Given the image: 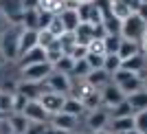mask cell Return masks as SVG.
<instances>
[{
    "mask_svg": "<svg viewBox=\"0 0 147 134\" xmlns=\"http://www.w3.org/2000/svg\"><path fill=\"white\" fill-rule=\"evenodd\" d=\"M20 33L22 26L20 24H9L2 35H0V55L9 62H18V53H20Z\"/></svg>",
    "mask_w": 147,
    "mask_h": 134,
    "instance_id": "1",
    "label": "cell"
},
{
    "mask_svg": "<svg viewBox=\"0 0 147 134\" xmlns=\"http://www.w3.org/2000/svg\"><path fill=\"white\" fill-rule=\"evenodd\" d=\"M145 31H147V22L138 16V13H134V11H132L127 18L121 22V37L132 40V42H136V44L143 42Z\"/></svg>",
    "mask_w": 147,
    "mask_h": 134,
    "instance_id": "2",
    "label": "cell"
},
{
    "mask_svg": "<svg viewBox=\"0 0 147 134\" xmlns=\"http://www.w3.org/2000/svg\"><path fill=\"white\" fill-rule=\"evenodd\" d=\"M112 84L127 97V95H132V92H136V90L143 88V77L138 73H129V70L119 68L117 73H112Z\"/></svg>",
    "mask_w": 147,
    "mask_h": 134,
    "instance_id": "3",
    "label": "cell"
},
{
    "mask_svg": "<svg viewBox=\"0 0 147 134\" xmlns=\"http://www.w3.org/2000/svg\"><path fill=\"white\" fill-rule=\"evenodd\" d=\"M26 9V0H0V13L9 24H20Z\"/></svg>",
    "mask_w": 147,
    "mask_h": 134,
    "instance_id": "4",
    "label": "cell"
},
{
    "mask_svg": "<svg viewBox=\"0 0 147 134\" xmlns=\"http://www.w3.org/2000/svg\"><path fill=\"white\" fill-rule=\"evenodd\" d=\"M51 73H53V64H49V62H40V64H33V66H24L22 68V81L42 84Z\"/></svg>",
    "mask_w": 147,
    "mask_h": 134,
    "instance_id": "5",
    "label": "cell"
},
{
    "mask_svg": "<svg viewBox=\"0 0 147 134\" xmlns=\"http://www.w3.org/2000/svg\"><path fill=\"white\" fill-rule=\"evenodd\" d=\"M44 88L51 92H59V95H68L70 92V88H73V84H70V77L64 73H57V70H53V73L46 77V79L42 81Z\"/></svg>",
    "mask_w": 147,
    "mask_h": 134,
    "instance_id": "6",
    "label": "cell"
},
{
    "mask_svg": "<svg viewBox=\"0 0 147 134\" xmlns=\"http://www.w3.org/2000/svg\"><path fill=\"white\" fill-rule=\"evenodd\" d=\"M40 106H42L49 114H57L61 112L64 108V101H66V95H59V92H51V90H44L40 97H37Z\"/></svg>",
    "mask_w": 147,
    "mask_h": 134,
    "instance_id": "7",
    "label": "cell"
},
{
    "mask_svg": "<svg viewBox=\"0 0 147 134\" xmlns=\"http://www.w3.org/2000/svg\"><path fill=\"white\" fill-rule=\"evenodd\" d=\"M99 95H101V106H103L105 110H112L114 106H119L123 99H125V95H123L112 81H110V84H105L103 88H99Z\"/></svg>",
    "mask_w": 147,
    "mask_h": 134,
    "instance_id": "8",
    "label": "cell"
},
{
    "mask_svg": "<svg viewBox=\"0 0 147 134\" xmlns=\"http://www.w3.org/2000/svg\"><path fill=\"white\" fill-rule=\"evenodd\" d=\"M75 9H77L79 22H88V24H99V22H101V9L97 7L94 0H90V2H81V5H77Z\"/></svg>",
    "mask_w": 147,
    "mask_h": 134,
    "instance_id": "9",
    "label": "cell"
},
{
    "mask_svg": "<svg viewBox=\"0 0 147 134\" xmlns=\"http://www.w3.org/2000/svg\"><path fill=\"white\" fill-rule=\"evenodd\" d=\"M86 123H88V128H90L92 132L103 130V128H108V123H110V112H108L103 106H101V108H97V110H88Z\"/></svg>",
    "mask_w": 147,
    "mask_h": 134,
    "instance_id": "10",
    "label": "cell"
},
{
    "mask_svg": "<svg viewBox=\"0 0 147 134\" xmlns=\"http://www.w3.org/2000/svg\"><path fill=\"white\" fill-rule=\"evenodd\" d=\"M57 18H59V22H61V26H64L66 33H73V31L77 29V24H79V16H77V9H75V7H64V9L57 13Z\"/></svg>",
    "mask_w": 147,
    "mask_h": 134,
    "instance_id": "11",
    "label": "cell"
},
{
    "mask_svg": "<svg viewBox=\"0 0 147 134\" xmlns=\"http://www.w3.org/2000/svg\"><path fill=\"white\" fill-rule=\"evenodd\" d=\"M22 114L26 116V121H37V123H46V116L49 112L40 106V101H26Z\"/></svg>",
    "mask_w": 147,
    "mask_h": 134,
    "instance_id": "12",
    "label": "cell"
},
{
    "mask_svg": "<svg viewBox=\"0 0 147 134\" xmlns=\"http://www.w3.org/2000/svg\"><path fill=\"white\" fill-rule=\"evenodd\" d=\"M125 104L129 106L132 114H138V112L147 110V90H143V88H141V90L127 95V97H125Z\"/></svg>",
    "mask_w": 147,
    "mask_h": 134,
    "instance_id": "13",
    "label": "cell"
},
{
    "mask_svg": "<svg viewBox=\"0 0 147 134\" xmlns=\"http://www.w3.org/2000/svg\"><path fill=\"white\" fill-rule=\"evenodd\" d=\"M77 119L79 116H75V114H68V112H57V114H53V125L59 130H66V132H73L75 128H77Z\"/></svg>",
    "mask_w": 147,
    "mask_h": 134,
    "instance_id": "14",
    "label": "cell"
},
{
    "mask_svg": "<svg viewBox=\"0 0 147 134\" xmlns=\"http://www.w3.org/2000/svg\"><path fill=\"white\" fill-rule=\"evenodd\" d=\"M44 90H46L44 84H35V81H22V84L18 86V92L22 97H26L29 101H37V97H40Z\"/></svg>",
    "mask_w": 147,
    "mask_h": 134,
    "instance_id": "15",
    "label": "cell"
},
{
    "mask_svg": "<svg viewBox=\"0 0 147 134\" xmlns=\"http://www.w3.org/2000/svg\"><path fill=\"white\" fill-rule=\"evenodd\" d=\"M35 46H37V31L22 29V33H20V53H18V60L26 53V51L35 49Z\"/></svg>",
    "mask_w": 147,
    "mask_h": 134,
    "instance_id": "16",
    "label": "cell"
},
{
    "mask_svg": "<svg viewBox=\"0 0 147 134\" xmlns=\"http://www.w3.org/2000/svg\"><path fill=\"white\" fill-rule=\"evenodd\" d=\"M20 68H24V66H33V64H40V62H46V53H44L42 46H35V49H31L26 51L22 57H20Z\"/></svg>",
    "mask_w": 147,
    "mask_h": 134,
    "instance_id": "17",
    "label": "cell"
},
{
    "mask_svg": "<svg viewBox=\"0 0 147 134\" xmlns=\"http://www.w3.org/2000/svg\"><path fill=\"white\" fill-rule=\"evenodd\" d=\"M86 81L99 90V88H103L105 84L112 81V75L108 73V70H103V68H94V70H90V73L86 75Z\"/></svg>",
    "mask_w": 147,
    "mask_h": 134,
    "instance_id": "18",
    "label": "cell"
},
{
    "mask_svg": "<svg viewBox=\"0 0 147 134\" xmlns=\"http://www.w3.org/2000/svg\"><path fill=\"white\" fill-rule=\"evenodd\" d=\"M138 53H141V44L121 37V44H119V51H117L119 60H121V62L123 60H129V57H134V55H138Z\"/></svg>",
    "mask_w": 147,
    "mask_h": 134,
    "instance_id": "19",
    "label": "cell"
},
{
    "mask_svg": "<svg viewBox=\"0 0 147 134\" xmlns=\"http://www.w3.org/2000/svg\"><path fill=\"white\" fill-rule=\"evenodd\" d=\"M110 132L112 134H121V132H127V130L134 128V114H127V116H117V119H110Z\"/></svg>",
    "mask_w": 147,
    "mask_h": 134,
    "instance_id": "20",
    "label": "cell"
},
{
    "mask_svg": "<svg viewBox=\"0 0 147 134\" xmlns=\"http://www.w3.org/2000/svg\"><path fill=\"white\" fill-rule=\"evenodd\" d=\"M37 24H40V9H37V7H26L20 26H22V29H33V31H37V29H40Z\"/></svg>",
    "mask_w": 147,
    "mask_h": 134,
    "instance_id": "21",
    "label": "cell"
},
{
    "mask_svg": "<svg viewBox=\"0 0 147 134\" xmlns=\"http://www.w3.org/2000/svg\"><path fill=\"white\" fill-rule=\"evenodd\" d=\"M7 125H9V130H11L13 134H24L29 121H26V116L22 114V112H11V116H9Z\"/></svg>",
    "mask_w": 147,
    "mask_h": 134,
    "instance_id": "22",
    "label": "cell"
},
{
    "mask_svg": "<svg viewBox=\"0 0 147 134\" xmlns=\"http://www.w3.org/2000/svg\"><path fill=\"white\" fill-rule=\"evenodd\" d=\"M145 55L143 53H138V55H134V57H129V60H123L121 62V68L123 70H129V73H138L141 75V70L145 68Z\"/></svg>",
    "mask_w": 147,
    "mask_h": 134,
    "instance_id": "23",
    "label": "cell"
},
{
    "mask_svg": "<svg viewBox=\"0 0 147 134\" xmlns=\"http://www.w3.org/2000/svg\"><path fill=\"white\" fill-rule=\"evenodd\" d=\"M73 35H75V40H77V44H84V46H86V44L92 40V24H88V22H79L77 29L73 31Z\"/></svg>",
    "mask_w": 147,
    "mask_h": 134,
    "instance_id": "24",
    "label": "cell"
},
{
    "mask_svg": "<svg viewBox=\"0 0 147 134\" xmlns=\"http://www.w3.org/2000/svg\"><path fill=\"white\" fill-rule=\"evenodd\" d=\"M110 13H112L117 20H121V22H123V20L132 13V9H129L123 0H110Z\"/></svg>",
    "mask_w": 147,
    "mask_h": 134,
    "instance_id": "25",
    "label": "cell"
},
{
    "mask_svg": "<svg viewBox=\"0 0 147 134\" xmlns=\"http://www.w3.org/2000/svg\"><path fill=\"white\" fill-rule=\"evenodd\" d=\"M66 7L64 0H37V9H42V11H49V13H59L61 9Z\"/></svg>",
    "mask_w": 147,
    "mask_h": 134,
    "instance_id": "26",
    "label": "cell"
},
{
    "mask_svg": "<svg viewBox=\"0 0 147 134\" xmlns=\"http://www.w3.org/2000/svg\"><path fill=\"white\" fill-rule=\"evenodd\" d=\"M73 64H75V60L70 57V55H61L59 60L53 64V70L64 73V75H68V77H70V73H73Z\"/></svg>",
    "mask_w": 147,
    "mask_h": 134,
    "instance_id": "27",
    "label": "cell"
},
{
    "mask_svg": "<svg viewBox=\"0 0 147 134\" xmlns=\"http://www.w3.org/2000/svg\"><path fill=\"white\" fill-rule=\"evenodd\" d=\"M64 112H68V114H75V116H79L81 112H84V106H81L79 99H75L73 95H66V101H64Z\"/></svg>",
    "mask_w": 147,
    "mask_h": 134,
    "instance_id": "28",
    "label": "cell"
},
{
    "mask_svg": "<svg viewBox=\"0 0 147 134\" xmlns=\"http://www.w3.org/2000/svg\"><path fill=\"white\" fill-rule=\"evenodd\" d=\"M57 44H59V49L64 55H70V51L75 49V44H77V40H75L73 33H61L59 37H57Z\"/></svg>",
    "mask_w": 147,
    "mask_h": 134,
    "instance_id": "29",
    "label": "cell"
},
{
    "mask_svg": "<svg viewBox=\"0 0 147 134\" xmlns=\"http://www.w3.org/2000/svg\"><path fill=\"white\" fill-rule=\"evenodd\" d=\"M81 106H84V110H97L101 108V95H99V90H92L88 97L81 99Z\"/></svg>",
    "mask_w": 147,
    "mask_h": 134,
    "instance_id": "30",
    "label": "cell"
},
{
    "mask_svg": "<svg viewBox=\"0 0 147 134\" xmlns=\"http://www.w3.org/2000/svg\"><path fill=\"white\" fill-rule=\"evenodd\" d=\"M90 70H92V68L88 66L86 57H84V60H75V64H73V73H70V75L79 77V79H86V75L90 73Z\"/></svg>",
    "mask_w": 147,
    "mask_h": 134,
    "instance_id": "31",
    "label": "cell"
},
{
    "mask_svg": "<svg viewBox=\"0 0 147 134\" xmlns=\"http://www.w3.org/2000/svg\"><path fill=\"white\" fill-rule=\"evenodd\" d=\"M119 44H121V35H105L103 37L105 55H114L119 51Z\"/></svg>",
    "mask_w": 147,
    "mask_h": 134,
    "instance_id": "32",
    "label": "cell"
},
{
    "mask_svg": "<svg viewBox=\"0 0 147 134\" xmlns=\"http://www.w3.org/2000/svg\"><path fill=\"white\" fill-rule=\"evenodd\" d=\"M44 53H46V62H49V64H55L61 55H64V53H61V49H59V44H57V40L53 44H49V46L44 49Z\"/></svg>",
    "mask_w": 147,
    "mask_h": 134,
    "instance_id": "33",
    "label": "cell"
},
{
    "mask_svg": "<svg viewBox=\"0 0 147 134\" xmlns=\"http://www.w3.org/2000/svg\"><path fill=\"white\" fill-rule=\"evenodd\" d=\"M119 68H121V60H119V55H105L103 57V70H108V73H117Z\"/></svg>",
    "mask_w": 147,
    "mask_h": 134,
    "instance_id": "34",
    "label": "cell"
},
{
    "mask_svg": "<svg viewBox=\"0 0 147 134\" xmlns=\"http://www.w3.org/2000/svg\"><path fill=\"white\" fill-rule=\"evenodd\" d=\"M13 106V92H7L0 88V112H11Z\"/></svg>",
    "mask_w": 147,
    "mask_h": 134,
    "instance_id": "35",
    "label": "cell"
},
{
    "mask_svg": "<svg viewBox=\"0 0 147 134\" xmlns=\"http://www.w3.org/2000/svg\"><path fill=\"white\" fill-rule=\"evenodd\" d=\"M57 37H53L51 35V31L49 29H40L37 31V46H42V49H46L49 44H53Z\"/></svg>",
    "mask_w": 147,
    "mask_h": 134,
    "instance_id": "36",
    "label": "cell"
},
{
    "mask_svg": "<svg viewBox=\"0 0 147 134\" xmlns=\"http://www.w3.org/2000/svg\"><path fill=\"white\" fill-rule=\"evenodd\" d=\"M134 128L138 130V132L147 134V110H143V112L134 114Z\"/></svg>",
    "mask_w": 147,
    "mask_h": 134,
    "instance_id": "37",
    "label": "cell"
},
{
    "mask_svg": "<svg viewBox=\"0 0 147 134\" xmlns=\"http://www.w3.org/2000/svg\"><path fill=\"white\" fill-rule=\"evenodd\" d=\"M103 57L105 55H97V53H88L86 55V62H88V66L94 70V68H103Z\"/></svg>",
    "mask_w": 147,
    "mask_h": 134,
    "instance_id": "38",
    "label": "cell"
},
{
    "mask_svg": "<svg viewBox=\"0 0 147 134\" xmlns=\"http://www.w3.org/2000/svg\"><path fill=\"white\" fill-rule=\"evenodd\" d=\"M46 29L51 31V35H53V37H59L61 33H66V31H64V26H61V22H59V18H57V16H53V20H51V24L46 26Z\"/></svg>",
    "mask_w": 147,
    "mask_h": 134,
    "instance_id": "39",
    "label": "cell"
},
{
    "mask_svg": "<svg viewBox=\"0 0 147 134\" xmlns=\"http://www.w3.org/2000/svg\"><path fill=\"white\" fill-rule=\"evenodd\" d=\"M26 101H29V99L22 97L20 92H13V106H11V112H22V110H24V106H26Z\"/></svg>",
    "mask_w": 147,
    "mask_h": 134,
    "instance_id": "40",
    "label": "cell"
},
{
    "mask_svg": "<svg viewBox=\"0 0 147 134\" xmlns=\"http://www.w3.org/2000/svg\"><path fill=\"white\" fill-rule=\"evenodd\" d=\"M88 55V46H84V44H75V49L70 51V57L73 60H84Z\"/></svg>",
    "mask_w": 147,
    "mask_h": 134,
    "instance_id": "41",
    "label": "cell"
},
{
    "mask_svg": "<svg viewBox=\"0 0 147 134\" xmlns=\"http://www.w3.org/2000/svg\"><path fill=\"white\" fill-rule=\"evenodd\" d=\"M44 125H46V123L29 121V125H26V132H24V134H42V132H44Z\"/></svg>",
    "mask_w": 147,
    "mask_h": 134,
    "instance_id": "42",
    "label": "cell"
},
{
    "mask_svg": "<svg viewBox=\"0 0 147 134\" xmlns=\"http://www.w3.org/2000/svg\"><path fill=\"white\" fill-rule=\"evenodd\" d=\"M53 16H55V13H49V11H42V9H40V29H46V26L51 24V20H53ZM37 29V31H40Z\"/></svg>",
    "mask_w": 147,
    "mask_h": 134,
    "instance_id": "43",
    "label": "cell"
},
{
    "mask_svg": "<svg viewBox=\"0 0 147 134\" xmlns=\"http://www.w3.org/2000/svg\"><path fill=\"white\" fill-rule=\"evenodd\" d=\"M42 134H70V132H66V130H59V128H55L53 123L51 125H44V132Z\"/></svg>",
    "mask_w": 147,
    "mask_h": 134,
    "instance_id": "44",
    "label": "cell"
},
{
    "mask_svg": "<svg viewBox=\"0 0 147 134\" xmlns=\"http://www.w3.org/2000/svg\"><path fill=\"white\" fill-rule=\"evenodd\" d=\"M134 13H138V16H141V18L147 22V5H145V2H141V5H138V9H136Z\"/></svg>",
    "mask_w": 147,
    "mask_h": 134,
    "instance_id": "45",
    "label": "cell"
},
{
    "mask_svg": "<svg viewBox=\"0 0 147 134\" xmlns=\"http://www.w3.org/2000/svg\"><path fill=\"white\" fill-rule=\"evenodd\" d=\"M123 2H125L132 11H136V9H138V5H141V0H123Z\"/></svg>",
    "mask_w": 147,
    "mask_h": 134,
    "instance_id": "46",
    "label": "cell"
},
{
    "mask_svg": "<svg viewBox=\"0 0 147 134\" xmlns=\"http://www.w3.org/2000/svg\"><path fill=\"white\" fill-rule=\"evenodd\" d=\"M141 53L145 55V60H147V31H145V37H143V42H141Z\"/></svg>",
    "mask_w": 147,
    "mask_h": 134,
    "instance_id": "47",
    "label": "cell"
},
{
    "mask_svg": "<svg viewBox=\"0 0 147 134\" xmlns=\"http://www.w3.org/2000/svg\"><path fill=\"white\" fill-rule=\"evenodd\" d=\"M64 2H66V7H77L81 2H90V0H64Z\"/></svg>",
    "mask_w": 147,
    "mask_h": 134,
    "instance_id": "48",
    "label": "cell"
},
{
    "mask_svg": "<svg viewBox=\"0 0 147 134\" xmlns=\"http://www.w3.org/2000/svg\"><path fill=\"white\" fill-rule=\"evenodd\" d=\"M7 26H9V22H7V20H5V16L0 13V35H2V31H5Z\"/></svg>",
    "mask_w": 147,
    "mask_h": 134,
    "instance_id": "49",
    "label": "cell"
},
{
    "mask_svg": "<svg viewBox=\"0 0 147 134\" xmlns=\"http://www.w3.org/2000/svg\"><path fill=\"white\" fill-rule=\"evenodd\" d=\"M92 134H112L108 128H103V130H97V132H92Z\"/></svg>",
    "mask_w": 147,
    "mask_h": 134,
    "instance_id": "50",
    "label": "cell"
},
{
    "mask_svg": "<svg viewBox=\"0 0 147 134\" xmlns=\"http://www.w3.org/2000/svg\"><path fill=\"white\" fill-rule=\"evenodd\" d=\"M121 134H143V132H138L136 128H132V130H127V132H121Z\"/></svg>",
    "mask_w": 147,
    "mask_h": 134,
    "instance_id": "51",
    "label": "cell"
},
{
    "mask_svg": "<svg viewBox=\"0 0 147 134\" xmlns=\"http://www.w3.org/2000/svg\"><path fill=\"white\" fill-rule=\"evenodd\" d=\"M143 90H147V77L143 79Z\"/></svg>",
    "mask_w": 147,
    "mask_h": 134,
    "instance_id": "52",
    "label": "cell"
},
{
    "mask_svg": "<svg viewBox=\"0 0 147 134\" xmlns=\"http://www.w3.org/2000/svg\"><path fill=\"white\" fill-rule=\"evenodd\" d=\"M141 2H145V5H147V0H141Z\"/></svg>",
    "mask_w": 147,
    "mask_h": 134,
    "instance_id": "53",
    "label": "cell"
}]
</instances>
